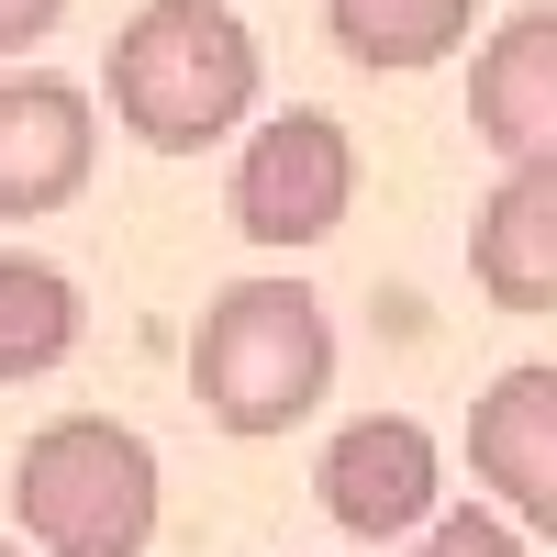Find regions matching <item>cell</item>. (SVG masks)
I'll return each mask as SVG.
<instances>
[{
    "instance_id": "obj_10",
    "label": "cell",
    "mask_w": 557,
    "mask_h": 557,
    "mask_svg": "<svg viewBox=\"0 0 557 557\" xmlns=\"http://www.w3.org/2000/svg\"><path fill=\"white\" fill-rule=\"evenodd\" d=\"M480 0H323V34L335 57L368 67V78H412V67H446L469 45Z\"/></svg>"
},
{
    "instance_id": "obj_2",
    "label": "cell",
    "mask_w": 557,
    "mask_h": 557,
    "mask_svg": "<svg viewBox=\"0 0 557 557\" xmlns=\"http://www.w3.org/2000/svg\"><path fill=\"white\" fill-rule=\"evenodd\" d=\"M12 524L34 557H146L157 546V446L112 412H57L12 457Z\"/></svg>"
},
{
    "instance_id": "obj_14",
    "label": "cell",
    "mask_w": 557,
    "mask_h": 557,
    "mask_svg": "<svg viewBox=\"0 0 557 557\" xmlns=\"http://www.w3.org/2000/svg\"><path fill=\"white\" fill-rule=\"evenodd\" d=\"M0 557H34V546H12V535H0Z\"/></svg>"
},
{
    "instance_id": "obj_3",
    "label": "cell",
    "mask_w": 557,
    "mask_h": 557,
    "mask_svg": "<svg viewBox=\"0 0 557 557\" xmlns=\"http://www.w3.org/2000/svg\"><path fill=\"white\" fill-rule=\"evenodd\" d=\"M190 391L223 435H290L335 391V323L301 278H235L190 335Z\"/></svg>"
},
{
    "instance_id": "obj_4",
    "label": "cell",
    "mask_w": 557,
    "mask_h": 557,
    "mask_svg": "<svg viewBox=\"0 0 557 557\" xmlns=\"http://www.w3.org/2000/svg\"><path fill=\"white\" fill-rule=\"evenodd\" d=\"M346 212H357V146H346L335 112L290 101L278 123L246 134V157H235V223H246V246H323Z\"/></svg>"
},
{
    "instance_id": "obj_8",
    "label": "cell",
    "mask_w": 557,
    "mask_h": 557,
    "mask_svg": "<svg viewBox=\"0 0 557 557\" xmlns=\"http://www.w3.org/2000/svg\"><path fill=\"white\" fill-rule=\"evenodd\" d=\"M469 134L502 168H557V0H524L469 57Z\"/></svg>"
},
{
    "instance_id": "obj_5",
    "label": "cell",
    "mask_w": 557,
    "mask_h": 557,
    "mask_svg": "<svg viewBox=\"0 0 557 557\" xmlns=\"http://www.w3.org/2000/svg\"><path fill=\"white\" fill-rule=\"evenodd\" d=\"M323 513H335L368 557H391L401 535H424L435 524V502H446V446L412 424V412H357V424L323 446Z\"/></svg>"
},
{
    "instance_id": "obj_11",
    "label": "cell",
    "mask_w": 557,
    "mask_h": 557,
    "mask_svg": "<svg viewBox=\"0 0 557 557\" xmlns=\"http://www.w3.org/2000/svg\"><path fill=\"white\" fill-rule=\"evenodd\" d=\"M78 278L45 268L23 246H0V380H45V368L78 357Z\"/></svg>"
},
{
    "instance_id": "obj_12",
    "label": "cell",
    "mask_w": 557,
    "mask_h": 557,
    "mask_svg": "<svg viewBox=\"0 0 557 557\" xmlns=\"http://www.w3.org/2000/svg\"><path fill=\"white\" fill-rule=\"evenodd\" d=\"M391 557H535V546L502 524V513H480V502H469V513H435L424 535H412V546H391Z\"/></svg>"
},
{
    "instance_id": "obj_1",
    "label": "cell",
    "mask_w": 557,
    "mask_h": 557,
    "mask_svg": "<svg viewBox=\"0 0 557 557\" xmlns=\"http://www.w3.org/2000/svg\"><path fill=\"white\" fill-rule=\"evenodd\" d=\"M257 34L223 0H146L112 34V123L146 157H201L257 112Z\"/></svg>"
},
{
    "instance_id": "obj_13",
    "label": "cell",
    "mask_w": 557,
    "mask_h": 557,
    "mask_svg": "<svg viewBox=\"0 0 557 557\" xmlns=\"http://www.w3.org/2000/svg\"><path fill=\"white\" fill-rule=\"evenodd\" d=\"M57 12L67 0H0V57H23L34 34H57Z\"/></svg>"
},
{
    "instance_id": "obj_6",
    "label": "cell",
    "mask_w": 557,
    "mask_h": 557,
    "mask_svg": "<svg viewBox=\"0 0 557 557\" xmlns=\"http://www.w3.org/2000/svg\"><path fill=\"white\" fill-rule=\"evenodd\" d=\"M101 168V123H89V89L78 78H0V223H34V212H67Z\"/></svg>"
},
{
    "instance_id": "obj_7",
    "label": "cell",
    "mask_w": 557,
    "mask_h": 557,
    "mask_svg": "<svg viewBox=\"0 0 557 557\" xmlns=\"http://www.w3.org/2000/svg\"><path fill=\"white\" fill-rule=\"evenodd\" d=\"M469 469L513 535H557V368L524 357L469 401Z\"/></svg>"
},
{
    "instance_id": "obj_9",
    "label": "cell",
    "mask_w": 557,
    "mask_h": 557,
    "mask_svg": "<svg viewBox=\"0 0 557 557\" xmlns=\"http://www.w3.org/2000/svg\"><path fill=\"white\" fill-rule=\"evenodd\" d=\"M469 278L502 312H557V168H502L469 223Z\"/></svg>"
}]
</instances>
